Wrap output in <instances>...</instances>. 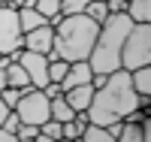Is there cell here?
Returning a JSON list of instances; mask_svg holds the SVG:
<instances>
[{"label": "cell", "instance_id": "obj_1", "mask_svg": "<svg viewBox=\"0 0 151 142\" xmlns=\"http://www.w3.org/2000/svg\"><path fill=\"white\" fill-rule=\"evenodd\" d=\"M133 109H139V94L133 91L130 70H115L106 76V82L94 88L91 106H88V121L91 124H115L124 121Z\"/></svg>", "mask_w": 151, "mask_h": 142}, {"label": "cell", "instance_id": "obj_2", "mask_svg": "<svg viewBox=\"0 0 151 142\" xmlns=\"http://www.w3.org/2000/svg\"><path fill=\"white\" fill-rule=\"evenodd\" d=\"M100 24L94 18H88L85 12H70V15H60V21L55 24V43L48 58H60V61H88L97 40Z\"/></svg>", "mask_w": 151, "mask_h": 142}, {"label": "cell", "instance_id": "obj_3", "mask_svg": "<svg viewBox=\"0 0 151 142\" xmlns=\"http://www.w3.org/2000/svg\"><path fill=\"white\" fill-rule=\"evenodd\" d=\"M133 27V21L127 12H109V15L100 21V30H97V40H94V48L88 55V63H91L94 73H115L121 70V48H124V40Z\"/></svg>", "mask_w": 151, "mask_h": 142}, {"label": "cell", "instance_id": "obj_4", "mask_svg": "<svg viewBox=\"0 0 151 142\" xmlns=\"http://www.w3.org/2000/svg\"><path fill=\"white\" fill-rule=\"evenodd\" d=\"M151 63V21L133 24L121 48V70H136Z\"/></svg>", "mask_w": 151, "mask_h": 142}, {"label": "cell", "instance_id": "obj_5", "mask_svg": "<svg viewBox=\"0 0 151 142\" xmlns=\"http://www.w3.org/2000/svg\"><path fill=\"white\" fill-rule=\"evenodd\" d=\"M48 100L42 88H30V91H24L21 100L15 103V115L21 118V124H36L40 127L42 121L52 118V109H48Z\"/></svg>", "mask_w": 151, "mask_h": 142}, {"label": "cell", "instance_id": "obj_6", "mask_svg": "<svg viewBox=\"0 0 151 142\" xmlns=\"http://www.w3.org/2000/svg\"><path fill=\"white\" fill-rule=\"evenodd\" d=\"M21 27H18V9L0 3V55H12V51L24 48L21 45Z\"/></svg>", "mask_w": 151, "mask_h": 142}, {"label": "cell", "instance_id": "obj_7", "mask_svg": "<svg viewBox=\"0 0 151 142\" xmlns=\"http://www.w3.org/2000/svg\"><path fill=\"white\" fill-rule=\"evenodd\" d=\"M18 63L27 70L33 88H45V85H48V55H40V51H27V48H21Z\"/></svg>", "mask_w": 151, "mask_h": 142}, {"label": "cell", "instance_id": "obj_8", "mask_svg": "<svg viewBox=\"0 0 151 142\" xmlns=\"http://www.w3.org/2000/svg\"><path fill=\"white\" fill-rule=\"evenodd\" d=\"M52 43H55V27L52 24H40V27H33L21 36V45L27 48V51H40V55H48L52 51Z\"/></svg>", "mask_w": 151, "mask_h": 142}, {"label": "cell", "instance_id": "obj_9", "mask_svg": "<svg viewBox=\"0 0 151 142\" xmlns=\"http://www.w3.org/2000/svg\"><path fill=\"white\" fill-rule=\"evenodd\" d=\"M91 76H94V70H91V63L88 61H73L70 63V70H67V76L60 79V88H76V85H88L91 82Z\"/></svg>", "mask_w": 151, "mask_h": 142}, {"label": "cell", "instance_id": "obj_10", "mask_svg": "<svg viewBox=\"0 0 151 142\" xmlns=\"http://www.w3.org/2000/svg\"><path fill=\"white\" fill-rule=\"evenodd\" d=\"M91 97H94V85H76V88H67L64 91V100L70 103V106L76 112H88V106H91Z\"/></svg>", "mask_w": 151, "mask_h": 142}, {"label": "cell", "instance_id": "obj_11", "mask_svg": "<svg viewBox=\"0 0 151 142\" xmlns=\"http://www.w3.org/2000/svg\"><path fill=\"white\" fill-rule=\"evenodd\" d=\"M6 85H9V88H21V91H30V88H33L27 70H24L18 61H12L9 67H6Z\"/></svg>", "mask_w": 151, "mask_h": 142}, {"label": "cell", "instance_id": "obj_12", "mask_svg": "<svg viewBox=\"0 0 151 142\" xmlns=\"http://www.w3.org/2000/svg\"><path fill=\"white\" fill-rule=\"evenodd\" d=\"M130 82H133V91L136 94H148L151 97V63L130 70Z\"/></svg>", "mask_w": 151, "mask_h": 142}, {"label": "cell", "instance_id": "obj_13", "mask_svg": "<svg viewBox=\"0 0 151 142\" xmlns=\"http://www.w3.org/2000/svg\"><path fill=\"white\" fill-rule=\"evenodd\" d=\"M33 9L40 12V15H42L48 24H52V27L60 21V15H64V12H60V0H36V3H33Z\"/></svg>", "mask_w": 151, "mask_h": 142}, {"label": "cell", "instance_id": "obj_14", "mask_svg": "<svg viewBox=\"0 0 151 142\" xmlns=\"http://www.w3.org/2000/svg\"><path fill=\"white\" fill-rule=\"evenodd\" d=\"M40 24H45V18H42L33 6H18V27H21V33L40 27Z\"/></svg>", "mask_w": 151, "mask_h": 142}, {"label": "cell", "instance_id": "obj_15", "mask_svg": "<svg viewBox=\"0 0 151 142\" xmlns=\"http://www.w3.org/2000/svg\"><path fill=\"white\" fill-rule=\"evenodd\" d=\"M48 109H52V118H55V121H60V124H64V121H73V118H76V109H73L70 103L64 100V94L52 97V103H48Z\"/></svg>", "mask_w": 151, "mask_h": 142}, {"label": "cell", "instance_id": "obj_16", "mask_svg": "<svg viewBox=\"0 0 151 142\" xmlns=\"http://www.w3.org/2000/svg\"><path fill=\"white\" fill-rule=\"evenodd\" d=\"M130 15L133 24L139 21H151V0H127V9H124Z\"/></svg>", "mask_w": 151, "mask_h": 142}, {"label": "cell", "instance_id": "obj_17", "mask_svg": "<svg viewBox=\"0 0 151 142\" xmlns=\"http://www.w3.org/2000/svg\"><path fill=\"white\" fill-rule=\"evenodd\" d=\"M115 142H145V139H142V124H139V121L124 118V121H121V130H118V139H115Z\"/></svg>", "mask_w": 151, "mask_h": 142}, {"label": "cell", "instance_id": "obj_18", "mask_svg": "<svg viewBox=\"0 0 151 142\" xmlns=\"http://www.w3.org/2000/svg\"><path fill=\"white\" fill-rule=\"evenodd\" d=\"M82 139H85V142H115V139H112V133H109V127H103V124H91V121L85 124Z\"/></svg>", "mask_w": 151, "mask_h": 142}, {"label": "cell", "instance_id": "obj_19", "mask_svg": "<svg viewBox=\"0 0 151 142\" xmlns=\"http://www.w3.org/2000/svg\"><path fill=\"white\" fill-rule=\"evenodd\" d=\"M40 139H42V142H55V139H60V121H55V118L42 121V124H40Z\"/></svg>", "mask_w": 151, "mask_h": 142}, {"label": "cell", "instance_id": "obj_20", "mask_svg": "<svg viewBox=\"0 0 151 142\" xmlns=\"http://www.w3.org/2000/svg\"><path fill=\"white\" fill-rule=\"evenodd\" d=\"M82 12H85L88 18H94L97 24H100V21H103V18L109 15V9H106V0H91V3H88Z\"/></svg>", "mask_w": 151, "mask_h": 142}, {"label": "cell", "instance_id": "obj_21", "mask_svg": "<svg viewBox=\"0 0 151 142\" xmlns=\"http://www.w3.org/2000/svg\"><path fill=\"white\" fill-rule=\"evenodd\" d=\"M21 94H24L21 88H9V85H6L3 91H0V100L6 103V109H15V103L21 100Z\"/></svg>", "mask_w": 151, "mask_h": 142}, {"label": "cell", "instance_id": "obj_22", "mask_svg": "<svg viewBox=\"0 0 151 142\" xmlns=\"http://www.w3.org/2000/svg\"><path fill=\"white\" fill-rule=\"evenodd\" d=\"M15 139H21V142L40 139V127H36V124H18V130H15Z\"/></svg>", "mask_w": 151, "mask_h": 142}, {"label": "cell", "instance_id": "obj_23", "mask_svg": "<svg viewBox=\"0 0 151 142\" xmlns=\"http://www.w3.org/2000/svg\"><path fill=\"white\" fill-rule=\"evenodd\" d=\"M91 0H60V12L64 15H70V12H82Z\"/></svg>", "mask_w": 151, "mask_h": 142}, {"label": "cell", "instance_id": "obj_24", "mask_svg": "<svg viewBox=\"0 0 151 142\" xmlns=\"http://www.w3.org/2000/svg\"><path fill=\"white\" fill-rule=\"evenodd\" d=\"M42 91H45V97H48V100H52V97H58V94H64V88H60V82H48Z\"/></svg>", "mask_w": 151, "mask_h": 142}, {"label": "cell", "instance_id": "obj_25", "mask_svg": "<svg viewBox=\"0 0 151 142\" xmlns=\"http://www.w3.org/2000/svg\"><path fill=\"white\" fill-rule=\"evenodd\" d=\"M106 9L109 12H124L127 9V0H106Z\"/></svg>", "mask_w": 151, "mask_h": 142}, {"label": "cell", "instance_id": "obj_26", "mask_svg": "<svg viewBox=\"0 0 151 142\" xmlns=\"http://www.w3.org/2000/svg\"><path fill=\"white\" fill-rule=\"evenodd\" d=\"M0 142H15V133H9V130L0 127Z\"/></svg>", "mask_w": 151, "mask_h": 142}, {"label": "cell", "instance_id": "obj_27", "mask_svg": "<svg viewBox=\"0 0 151 142\" xmlns=\"http://www.w3.org/2000/svg\"><path fill=\"white\" fill-rule=\"evenodd\" d=\"M6 112H9V109H6V103L0 100V124H3V118H6Z\"/></svg>", "mask_w": 151, "mask_h": 142}, {"label": "cell", "instance_id": "obj_28", "mask_svg": "<svg viewBox=\"0 0 151 142\" xmlns=\"http://www.w3.org/2000/svg\"><path fill=\"white\" fill-rule=\"evenodd\" d=\"M6 6H12V9H18V6H24V0H6Z\"/></svg>", "mask_w": 151, "mask_h": 142}, {"label": "cell", "instance_id": "obj_29", "mask_svg": "<svg viewBox=\"0 0 151 142\" xmlns=\"http://www.w3.org/2000/svg\"><path fill=\"white\" fill-rule=\"evenodd\" d=\"M6 88V70H0V91Z\"/></svg>", "mask_w": 151, "mask_h": 142}, {"label": "cell", "instance_id": "obj_30", "mask_svg": "<svg viewBox=\"0 0 151 142\" xmlns=\"http://www.w3.org/2000/svg\"><path fill=\"white\" fill-rule=\"evenodd\" d=\"M0 3H6V0H0Z\"/></svg>", "mask_w": 151, "mask_h": 142}]
</instances>
